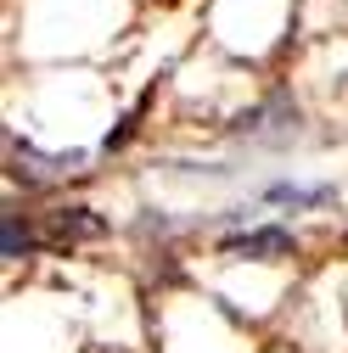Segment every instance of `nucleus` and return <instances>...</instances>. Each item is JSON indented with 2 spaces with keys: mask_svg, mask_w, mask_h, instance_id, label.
<instances>
[{
  "mask_svg": "<svg viewBox=\"0 0 348 353\" xmlns=\"http://www.w3.org/2000/svg\"><path fill=\"white\" fill-rule=\"evenodd\" d=\"M270 196H276V202H303V208H320V202H331V191H326V185H315V191H309V185H276Z\"/></svg>",
  "mask_w": 348,
  "mask_h": 353,
  "instance_id": "3",
  "label": "nucleus"
},
{
  "mask_svg": "<svg viewBox=\"0 0 348 353\" xmlns=\"http://www.w3.org/2000/svg\"><path fill=\"white\" fill-rule=\"evenodd\" d=\"M225 252H242V258H292L298 241L287 230H242V236L225 241Z\"/></svg>",
  "mask_w": 348,
  "mask_h": 353,
  "instance_id": "1",
  "label": "nucleus"
},
{
  "mask_svg": "<svg viewBox=\"0 0 348 353\" xmlns=\"http://www.w3.org/2000/svg\"><path fill=\"white\" fill-rule=\"evenodd\" d=\"M28 252V230H17V219H6V258Z\"/></svg>",
  "mask_w": 348,
  "mask_h": 353,
  "instance_id": "4",
  "label": "nucleus"
},
{
  "mask_svg": "<svg viewBox=\"0 0 348 353\" xmlns=\"http://www.w3.org/2000/svg\"><path fill=\"white\" fill-rule=\"evenodd\" d=\"M51 236L57 241H73V236H102V219H90V208H62L51 219Z\"/></svg>",
  "mask_w": 348,
  "mask_h": 353,
  "instance_id": "2",
  "label": "nucleus"
}]
</instances>
